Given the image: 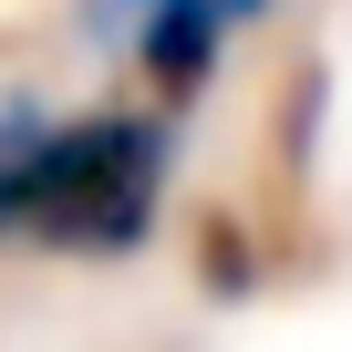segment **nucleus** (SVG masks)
<instances>
[{"label":"nucleus","mask_w":352,"mask_h":352,"mask_svg":"<svg viewBox=\"0 0 352 352\" xmlns=\"http://www.w3.org/2000/svg\"><path fill=\"white\" fill-rule=\"evenodd\" d=\"M42 135H52V104H32V94L0 104V239H21V187H32Z\"/></svg>","instance_id":"obj_3"},{"label":"nucleus","mask_w":352,"mask_h":352,"mask_svg":"<svg viewBox=\"0 0 352 352\" xmlns=\"http://www.w3.org/2000/svg\"><path fill=\"white\" fill-rule=\"evenodd\" d=\"M83 21H94V42L135 52V73H145L166 104H187V94L218 73V52H228L249 21H270V0H83Z\"/></svg>","instance_id":"obj_2"},{"label":"nucleus","mask_w":352,"mask_h":352,"mask_svg":"<svg viewBox=\"0 0 352 352\" xmlns=\"http://www.w3.org/2000/svg\"><path fill=\"white\" fill-rule=\"evenodd\" d=\"M166 176H176L166 114H135V104L52 114L32 187H21V239L63 259H135L166 228Z\"/></svg>","instance_id":"obj_1"},{"label":"nucleus","mask_w":352,"mask_h":352,"mask_svg":"<svg viewBox=\"0 0 352 352\" xmlns=\"http://www.w3.org/2000/svg\"><path fill=\"white\" fill-rule=\"evenodd\" d=\"M197 280L239 300V290H249V239H239V228H208V239H197Z\"/></svg>","instance_id":"obj_4"}]
</instances>
